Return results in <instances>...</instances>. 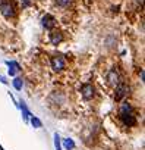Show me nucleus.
Segmentation results:
<instances>
[{
  "label": "nucleus",
  "instance_id": "11",
  "mask_svg": "<svg viewBox=\"0 0 145 150\" xmlns=\"http://www.w3.org/2000/svg\"><path fill=\"white\" fill-rule=\"evenodd\" d=\"M62 146L64 147V150H74L75 149V141L72 138H64L62 141Z\"/></svg>",
  "mask_w": 145,
  "mask_h": 150
},
{
  "label": "nucleus",
  "instance_id": "12",
  "mask_svg": "<svg viewBox=\"0 0 145 150\" xmlns=\"http://www.w3.org/2000/svg\"><path fill=\"white\" fill-rule=\"evenodd\" d=\"M54 3L59 6V8H69L72 6V3H74V0H54Z\"/></svg>",
  "mask_w": 145,
  "mask_h": 150
},
{
  "label": "nucleus",
  "instance_id": "13",
  "mask_svg": "<svg viewBox=\"0 0 145 150\" xmlns=\"http://www.w3.org/2000/svg\"><path fill=\"white\" fill-rule=\"evenodd\" d=\"M12 84H13V87H15L18 91H21V90H22V86H24V80H22V77H15L13 81H12Z\"/></svg>",
  "mask_w": 145,
  "mask_h": 150
},
{
  "label": "nucleus",
  "instance_id": "16",
  "mask_svg": "<svg viewBox=\"0 0 145 150\" xmlns=\"http://www.w3.org/2000/svg\"><path fill=\"white\" fill-rule=\"evenodd\" d=\"M0 83H3V84H9V83H8V80H6L5 77H0Z\"/></svg>",
  "mask_w": 145,
  "mask_h": 150
},
{
  "label": "nucleus",
  "instance_id": "3",
  "mask_svg": "<svg viewBox=\"0 0 145 150\" xmlns=\"http://www.w3.org/2000/svg\"><path fill=\"white\" fill-rule=\"evenodd\" d=\"M106 81H107V84H109L110 87H113V88H116L119 84H122V77H120V74H119V71H117L116 68H111V69L107 72Z\"/></svg>",
  "mask_w": 145,
  "mask_h": 150
},
{
  "label": "nucleus",
  "instance_id": "4",
  "mask_svg": "<svg viewBox=\"0 0 145 150\" xmlns=\"http://www.w3.org/2000/svg\"><path fill=\"white\" fill-rule=\"evenodd\" d=\"M81 96H82V99L87 100V102L92 100V99L95 97V87H94L91 83L82 84V87H81Z\"/></svg>",
  "mask_w": 145,
  "mask_h": 150
},
{
  "label": "nucleus",
  "instance_id": "7",
  "mask_svg": "<svg viewBox=\"0 0 145 150\" xmlns=\"http://www.w3.org/2000/svg\"><path fill=\"white\" fill-rule=\"evenodd\" d=\"M56 24H57V19H56L53 15H50V13H46V15L41 18V25H43L46 30H48V31H51L53 28H56Z\"/></svg>",
  "mask_w": 145,
  "mask_h": 150
},
{
  "label": "nucleus",
  "instance_id": "2",
  "mask_svg": "<svg viewBox=\"0 0 145 150\" xmlns=\"http://www.w3.org/2000/svg\"><path fill=\"white\" fill-rule=\"evenodd\" d=\"M50 65H51L54 72H62V71L66 69V59H64L63 54H57L56 53V54H53L50 57Z\"/></svg>",
  "mask_w": 145,
  "mask_h": 150
},
{
  "label": "nucleus",
  "instance_id": "10",
  "mask_svg": "<svg viewBox=\"0 0 145 150\" xmlns=\"http://www.w3.org/2000/svg\"><path fill=\"white\" fill-rule=\"evenodd\" d=\"M19 108H21V110H22L24 121H29V118H31V112L28 110V108H27V105H25V102H24V100H21V102H19Z\"/></svg>",
  "mask_w": 145,
  "mask_h": 150
},
{
  "label": "nucleus",
  "instance_id": "14",
  "mask_svg": "<svg viewBox=\"0 0 145 150\" xmlns=\"http://www.w3.org/2000/svg\"><path fill=\"white\" fill-rule=\"evenodd\" d=\"M29 121H31V125H32L34 128H43V122H41V119H40V118H37V116L31 115Z\"/></svg>",
  "mask_w": 145,
  "mask_h": 150
},
{
  "label": "nucleus",
  "instance_id": "1",
  "mask_svg": "<svg viewBox=\"0 0 145 150\" xmlns=\"http://www.w3.org/2000/svg\"><path fill=\"white\" fill-rule=\"evenodd\" d=\"M0 13L6 19H13L16 16V6L12 0H2L0 2Z\"/></svg>",
  "mask_w": 145,
  "mask_h": 150
},
{
  "label": "nucleus",
  "instance_id": "8",
  "mask_svg": "<svg viewBox=\"0 0 145 150\" xmlns=\"http://www.w3.org/2000/svg\"><path fill=\"white\" fill-rule=\"evenodd\" d=\"M130 113H133V108H132V105H130L127 100H123V102L119 105V116L130 115Z\"/></svg>",
  "mask_w": 145,
  "mask_h": 150
},
{
  "label": "nucleus",
  "instance_id": "9",
  "mask_svg": "<svg viewBox=\"0 0 145 150\" xmlns=\"http://www.w3.org/2000/svg\"><path fill=\"white\" fill-rule=\"evenodd\" d=\"M120 119H122V122H123L125 127H136V124H138V121H136V118H135L133 113L123 115V116H120Z\"/></svg>",
  "mask_w": 145,
  "mask_h": 150
},
{
  "label": "nucleus",
  "instance_id": "15",
  "mask_svg": "<svg viewBox=\"0 0 145 150\" xmlns=\"http://www.w3.org/2000/svg\"><path fill=\"white\" fill-rule=\"evenodd\" d=\"M54 147H56V150H62V138L57 132L54 134Z\"/></svg>",
  "mask_w": 145,
  "mask_h": 150
},
{
  "label": "nucleus",
  "instance_id": "5",
  "mask_svg": "<svg viewBox=\"0 0 145 150\" xmlns=\"http://www.w3.org/2000/svg\"><path fill=\"white\" fill-rule=\"evenodd\" d=\"M63 40H64V35H63V33H62L60 30H57V28H53V30L48 33V41H50L53 46H57V44H60Z\"/></svg>",
  "mask_w": 145,
  "mask_h": 150
},
{
  "label": "nucleus",
  "instance_id": "6",
  "mask_svg": "<svg viewBox=\"0 0 145 150\" xmlns=\"http://www.w3.org/2000/svg\"><path fill=\"white\" fill-rule=\"evenodd\" d=\"M129 86L127 84H119L117 87H116V93H114V100L116 102H120V100H123L127 94H129Z\"/></svg>",
  "mask_w": 145,
  "mask_h": 150
}]
</instances>
